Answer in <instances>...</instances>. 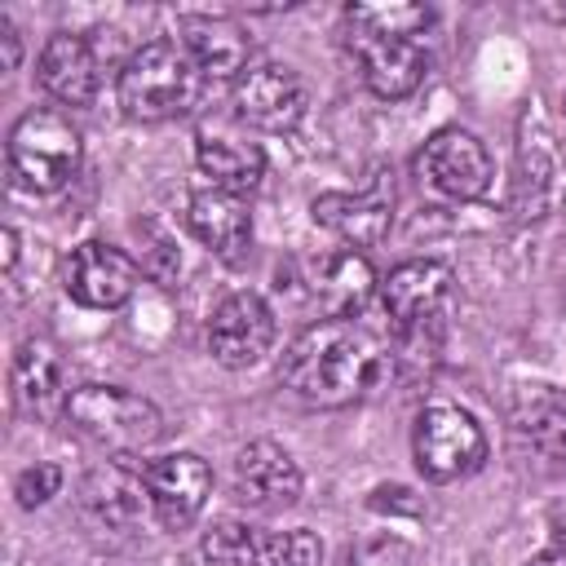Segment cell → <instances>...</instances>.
Returning <instances> with one entry per match:
<instances>
[{
    "instance_id": "cell-1",
    "label": "cell",
    "mask_w": 566,
    "mask_h": 566,
    "mask_svg": "<svg viewBox=\"0 0 566 566\" xmlns=\"http://www.w3.org/2000/svg\"><path fill=\"white\" fill-rule=\"evenodd\" d=\"M385 363L389 349L380 332H371L358 318H318L287 345L279 380L314 407H345L376 389Z\"/></svg>"
},
{
    "instance_id": "cell-2",
    "label": "cell",
    "mask_w": 566,
    "mask_h": 566,
    "mask_svg": "<svg viewBox=\"0 0 566 566\" xmlns=\"http://www.w3.org/2000/svg\"><path fill=\"white\" fill-rule=\"evenodd\" d=\"M203 84H208L203 71L190 62V53L177 40H146L119 66L115 97L128 119L159 124V119H177L195 111L203 97Z\"/></svg>"
},
{
    "instance_id": "cell-3",
    "label": "cell",
    "mask_w": 566,
    "mask_h": 566,
    "mask_svg": "<svg viewBox=\"0 0 566 566\" xmlns=\"http://www.w3.org/2000/svg\"><path fill=\"white\" fill-rule=\"evenodd\" d=\"M80 128L62 111H27L9 128V177L27 195H53L80 172Z\"/></svg>"
},
{
    "instance_id": "cell-4",
    "label": "cell",
    "mask_w": 566,
    "mask_h": 566,
    "mask_svg": "<svg viewBox=\"0 0 566 566\" xmlns=\"http://www.w3.org/2000/svg\"><path fill=\"white\" fill-rule=\"evenodd\" d=\"M88 442L115 451V455H133L146 451L159 433H164V416L150 398L124 389V385H80L66 398L62 411Z\"/></svg>"
},
{
    "instance_id": "cell-5",
    "label": "cell",
    "mask_w": 566,
    "mask_h": 566,
    "mask_svg": "<svg viewBox=\"0 0 566 566\" xmlns=\"http://www.w3.org/2000/svg\"><path fill=\"white\" fill-rule=\"evenodd\" d=\"M411 455L416 469L429 482H460L469 473L482 469L486 460V433L482 424L455 407V402H433L416 416V433H411Z\"/></svg>"
},
{
    "instance_id": "cell-6",
    "label": "cell",
    "mask_w": 566,
    "mask_h": 566,
    "mask_svg": "<svg viewBox=\"0 0 566 566\" xmlns=\"http://www.w3.org/2000/svg\"><path fill=\"white\" fill-rule=\"evenodd\" d=\"M203 557L212 566H323V544L314 531H261L221 517L203 531Z\"/></svg>"
},
{
    "instance_id": "cell-7",
    "label": "cell",
    "mask_w": 566,
    "mask_h": 566,
    "mask_svg": "<svg viewBox=\"0 0 566 566\" xmlns=\"http://www.w3.org/2000/svg\"><path fill=\"white\" fill-rule=\"evenodd\" d=\"M416 177L429 195L469 203L491 190V155L469 128H438L416 155Z\"/></svg>"
},
{
    "instance_id": "cell-8",
    "label": "cell",
    "mask_w": 566,
    "mask_h": 566,
    "mask_svg": "<svg viewBox=\"0 0 566 566\" xmlns=\"http://www.w3.org/2000/svg\"><path fill=\"white\" fill-rule=\"evenodd\" d=\"M451 283H455L451 265L429 261V256H424V261H402V265H394V270L380 279V310H385L389 327H394L398 336L429 332V327L442 318L447 301H451Z\"/></svg>"
},
{
    "instance_id": "cell-9",
    "label": "cell",
    "mask_w": 566,
    "mask_h": 566,
    "mask_svg": "<svg viewBox=\"0 0 566 566\" xmlns=\"http://www.w3.org/2000/svg\"><path fill=\"white\" fill-rule=\"evenodd\" d=\"M394 172H376L363 190H327L310 203V217L332 230L336 239H345L349 248H376L389 226H394Z\"/></svg>"
},
{
    "instance_id": "cell-10",
    "label": "cell",
    "mask_w": 566,
    "mask_h": 566,
    "mask_svg": "<svg viewBox=\"0 0 566 566\" xmlns=\"http://www.w3.org/2000/svg\"><path fill=\"white\" fill-rule=\"evenodd\" d=\"M274 345V310L261 292H230L221 296V305L212 310L208 318V354L239 371V367H252L270 354Z\"/></svg>"
},
{
    "instance_id": "cell-11",
    "label": "cell",
    "mask_w": 566,
    "mask_h": 566,
    "mask_svg": "<svg viewBox=\"0 0 566 566\" xmlns=\"http://www.w3.org/2000/svg\"><path fill=\"white\" fill-rule=\"evenodd\" d=\"M137 274H142V265H137L124 248H115V243H106V239H84V243L71 248V256H66L62 287H66V296H71L75 305H84V310H119V305L133 296Z\"/></svg>"
},
{
    "instance_id": "cell-12",
    "label": "cell",
    "mask_w": 566,
    "mask_h": 566,
    "mask_svg": "<svg viewBox=\"0 0 566 566\" xmlns=\"http://www.w3.org/2000/svg\"><path fill=\"white\" fill-rule=\"evenodd\" d=\"M345 44L363 71V84L385 102L411 97L429 75V53L411 35H371V31L345 27Z\"/></svg>"
},
{
    "instance_id": "cell-13",
    "label": "cell",
    "mask_w": 566,
    "mask_h": 566,
    "mask_svg": "<svg viewBox=\"0 0 566 566\" xmlns=\"http://www.w3.org/2000/svg\"><path fill=\"white\" fill-rule=\"evenodd\" d=\"M234 119L256 133H292L305 119V84L292 66L261 62L234 80Z\"/></svg>"
},
{
    "instance_id": "cell-14",
    "label": "cell",
    "mask_w": 566,
    "mask_h": 566,
    "mask_svg": "<svg viewBox=\"0 0 566 566\" xmlns=\"http://www.w3.org/2000/svg\"><path fill=\"white\" fill-rule=\"evenodd\" d=\"M208 495H212V469H208L203 455L168 451V455L146 464V500H150V513L168 531L190 526L203 513Z\"/></svg>"
},
{
    "instance_id": "cell-15",
    "label": "cell",
    "mask_w": 566,
    "mask_h": 566,
    "mask_svg": "<svg viewBox=\"0 0 566 566\" xmlns=\"http://www.w3.org/2000/svg\"><path fill=\"white\" fill-rule=\"evenodd\" d=\"M301 270H305L301 283H305L310 301L323 310V318H354L367 305V296L380 287L371 261L363 252H354V248L310 256Z\"/></svg>"
},
{
    "instance_id": "cell-16",
    "label": "cell",
    "mask_w": 566,
    "mask_h": 566,
    "mask_svg": "<svg viewBox=\"0 0 566 566\" xmlns=\"http://www.w3.org/2000/svg\"><path fill=\"white\" fill-rule=\"evenodd\" d=\"M195 164L217 190L248 195L265 177V150L239 124H203L195 133Z\"/></svg>"
},
{
    "instance_id": "cell-17",
    "label": "cell",
    "mask_w": 566,
    "mask_h": 566,
    "mask_svg": "<svg viewBox=\"0 0 566 566\" xmlns=\"http://www.w3.org/2000/svg\"><path fill=\"white\" fill-rule=\"evenodd\" d=\"M177 44L203 71V80H239L252 62L248 31L226 13H186L177 22Z\"/></svg>"
},
{
    "instance_id": "cell-18",
    "label": "cell",
    "mask_w": 566,
    "mask_h": 566,
    "mask_svg": "<svg viewBox=\"0 0 566 566\" xmlns=\"http://www.w3.org/2000/svg\"><path fill=\"white\" fill-rule=\"evenodd\" d=\"M35 80L40 88L62 102V106H88L97 97V84H102V66H97V53L88 44V35H75V31H53L35 57Z\"/></svg>"
},
{
    "instance_id": "cell-19",
    "label": "cell",
    "mask_w": 566,
    "mask_h": 566,
    "mask_svg": "<svg viewBox=\"0 0 566 566\" xmlns=\"http://www.w3.org/2000/svg\"><path fill=\"white\" fill-rule=\"evenodd\" d=\"M234 491L252 509H287L301 500V469L274 438H252L234 455Z\"/></svg>"
},
{
    "instance_id": "cell-20",
    "label": "cell",
    "mask_w": 566,
    "mask_h": 566,
    "mask_svg": "<svg viewBox=\"0 0 566 566\" xmlns=\"http://www.w3.org/2000/svg\"><path fill=\"white\" fill-rule=\"evenodd\" d=\"M9 398L18 407V416L27 420H49L57 411H66L71 389L62 385V358L49 340H22L9 367Z\"/></svg>"
},
{
    "instance_id": "cell-21",
    "label": "cell",
    "mask_w": 566,
    "mask_h": 566,
    "mask_svg": "<svg viewBox=\"0 0 566 566\" xmlns=\"http://www.w3.org/2000/svg\"><path fill=\"white\" fill-rule=\"evenodd\" d=\"M186 226L203 248H212L226 261H239L243 248L252 243V212L234 190H217V186L195 190L186 203Z\"/></svg>"
},
{
    "instance_id": "cell-22",
    "label": "cell",
    "mask_w": 566,
    "mask_h": 566,
    "mask_svg": "<svg viewBox=\"0 0 566 566\" xmlns=\"http://www.w3.org/2000/svg\"><path fill=\"white\" fill-rule=\"evenodd\" d=\"M142 504H150L146 500V469L111 460L84 478V509L102 526H133L142 517Z\"/></svg>"
},
{
    "instance_id": "cell-23",
    "label": "cell",
    "mask_w": 566,
    "mask_h": 566,
    "mask_svg": "<svg viewBox=\"0 0 566 566\" xmlns=\"http://www.w3.org/2000/svg\"><path fill=\"white\" fill-rule=\"evenodd\" d=\"M433 22V9L429 4H407V0H394V4H349L345 9V27L354 31H371V35H411L420 40Z\"/></svg>"
},
{
    "instance_id": "cell-24",
    "label": "cell",
    "mask_w": 566,
    "mask_h": 566,
    "mask_svg": "<svg viewBox=\"0 0 566 566\" xmlns=\"http://www.w3.org/2000/svg\"><path fill=\"white\" fill-rule=\"evenodd\" d=\"M531 442L539 455H548L553 464H566V407H539L531 411V424H526Z\"/></svg>"
},
{
    "instance_id": "cell-25",
    "label": "cell",
    "mask_w": 566,
    "mask_h": 566,
    "mask_svg": "<svg viewBox=\"0 0 566 566\" xmlns=\"http://www.w3.org/2000/svg\"><path fill=\"white\" fill-rule=\"evenodd\" d=\"M57 491H62V469L49 464V460H35V464H27V469L13 478V495H18L22 509H40V504H49Z\"/></svg>"
},
{
    "instance_id": "cell-26",
    "label": "cell",
    "mask_w": 566,
    "mask_h": 566,
    "mask_svg": "<svg viewBox=\"0 0 566 566\" xmlns=\"http://www.w3.org/2000/svg\"><path fill=\"white\" fill-rule=\"evenodd\" d=\"M340 566H407V544L398 539H367L345 553Z\"/></svg>"
},
{
    "instance_id": "cell-27",
    "label": "cell",
    "mask_w": 566,
    "mask_h": 566,
    "mask_svg": "<svg viewBox=\"0 0 566 566\" xmlns=\"http://www.w3.org/2000/svg\"><path fill=\"white\" fill-rule=\"evenodd\" d=\"M0 44H4V71H18V57H22V44H18V31L13 22L0 13Z\"/></svg>"
},
{
    "instance_id": "cell-28",
    "label": "cell",
    "mask_w": 566,
    "mask_h": 566,
    "mask_svg": "<svg viewBox=\"0 0 566 566\" xmlns=\"http://www.w3.org/2000/svg\"><path fill=\"white\" fill-rule=\"evenodd\" d=\"M548 535H553V548L566 553V504H557V509L548 513Z\"/></svg>"
},
{
    "instance_id": "cell-29",
    "label": "cell",
    "mask_w": 566,
    "mask_h": 566,
    "mask_svg": "<svg viewBox=\"0 0 566 566\" xmlns=\"http://www.w3.org/2000/svg\"><path fill=\"white\" fill-rule=\"evenodd\" d=\"M522 566H566V553L548 548V553H539V557H531V562H522Z\"/></svg>"
},
{
    "instance_id": "cell-30",
    "label": "cell",
    "mask_w": 566,
    "mask_h": 566,
    "mask_svg": "<svg viewBox=\"0 0 566 566\" xmlns=\"http://www.w3.org/2000/svg\"><path fill=\"white\" fill-rule=\"evenodd\" d=\"M13 261H18V234L4 230V270H13Z\"/></svg>"
}]
</instances>
